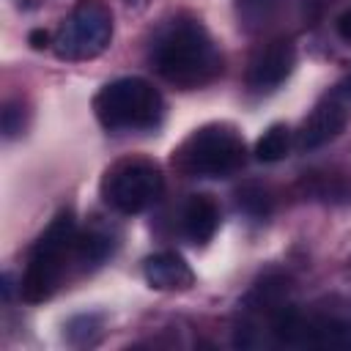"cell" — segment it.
I'll use <instances>...</instances> for the list:
<instances>
[{
    "label": "cell",
    "mask_w": 351,
    "mask_h": 351,
    "mask_svg": "<svg viewBox=\"0 0 351 351\" xmlns=\"http://www.w3.org/2000/svg\"><path fill=\"white\" fill-rule=\"evenodd\" d=\"M151 63L176 88L192 90L214 82L222 71V52L197 19H170L151 41Z\"/></svg>",
    "instance_id": "cell-1"
},
{
    "label": "cell",
    "mask_w": 351,
    "mask_h": 351,
    "mask_svg": "<svg viewBox=\"0 0 351 351\" xmlns=\"http://www.w3.org/2000/svg\"><path fill=\"white\" fill-rule=\"evenodd\" d=\"M244 156L247 148L241 134L222 123H208L195 129L176 151L178 167L186 176H200V178L233 176L244 165Z\"/></svg>",
    "instance_id": "cell-4"
},
{
    "label": "cell",
    "mask_w": 351,
    "mask_h": 351,
    "mask_svg": "<svg viewBox=\"0 0 351 351\" xmlns=\"http://www.w3.org/2000/svg\"><path fill=\"white\" fill-rule=\"evenodd\" d=\"M239 206H241L244 211L255 214V217H263V214L269 211V197H266V192H263L261 186H244V189L239 192Z\"/></svg>",
    "instance_id": "cell-15"
},
{
    "label": "cell",
    "mask_w": 351,
    "mask_h": 351,
    "mask_svg": "<svg viewBox=\"0 0 351 351\" xmlns=\"http://www.w3.org/2000/svg\"><path fill=\"white\" fill-rule=\"evenodd\" d=\"M348 118H351V77L337 82L313 107V112L304 118V123H302V129L296 134V145L302 151H313V148L335 140L346 129Z\"/></svg>",
    "instance_id": "cell-7"
},
{
    "label": "cell",
    "mask_w": 351,
    "mask_h": 351,
    "mask_svg": "<svg viewBox=\"0 0 351 351\" xmlns=\"http://www.w3.org/2000/svg\"><path fill=\"white\" fill-rule=\"evenodd\" d=\"M165 178L148 159H126L104 178V200L121 214H140L162 197Z\"/></svg>",
    "instance_id": "cell-6"
},
{
    "label": "cell",
    "mask_w": 351,
    "mask_h": 351,
    "mask_svg": "<svg viewBox=\"0 0 351 351\" xmlns=\"http://www.w3.org/2000/svg\"><path fill=\"white\" fill-rule=\"evenodd\" d=\"M25 129V107L22 101H5L3 104V134L11 140L16 134H22Z\"/></svg>",
    "instance_id": "cell-14"
},
{
    "label": "cell",
    "mask_w": 351,
    "mask_h": 351,
    "mask_svg": "<svg viewBox=\"0 0 351 351\" xmlns=\"http://www.w3.org/2000/svg\"><path fill=\"white\" fill-rule=\"evenodd\" d=\"M145 280L156 291H186L195 285V271L176 252H156L143 263Z\"/></svg>",
    "instance_id": "cell-9"
},
{
    "label": "cell",
    "mask_w": 351,
    "mask_h": 351,
    "mask_svg": "<svg viewBox=\"0 0 351 351\" xmlns=\"http://www.w3.org/2000/svg\"><path fill=\"white\" fill-rule=\"evenodd\" d=\"M288 145H291V134H288V126L282 123H274L269 126L258 143H255V156L261 162H280L285 154H288Z\"/></svg>",
    "instance_id": "cell-11"
},
{
    "label": "cell",
    "mask_w": 351,
    "mask_h": 351,
    "mask_svg": "<svg viewBox=\"0 0 351 351\" xmlns=\"http://www.w3.org/2000/svg\"><path fill=\"white\" fill-rule=\"evenodd\" d=\"M337 33H340V38H343V41H348V44H351V8H348V11H343V14L337 16Z\"/></svg>",
    "instance_id": "cell-17"
},
{
    "label": "cell",
    "mask_w": 351,
    "mask_h": 351,
    "mask_svg": "<svg viewBox=\"0 0 351 351\" xmlns=\"http://www.w3.org/2000/svg\"><path fill=\"white\" fill-rule=\"evenodd\" d=\"M27 41H30V47H33V49H47V47L52 44V36H49L47 30H30Z\"/></svg>",
    "instance_id": "cell-16"
},
{
    "label": "cell",
    "mask_w": 351,
    "mask_h": 351,
    "mask_svg": "<svg viewBox=\"0 0 351 351\" xmlns=\"http://www.w3.org/2000/svg\"><path fill=\"white\" fill-rule=\"evenodd\" d=\"M110 38H112L110 8L99 0H82L60 25L52 44L58 58L63 60H90L110 47Z\"/></svg>",
    "instance_id": "cell-5"
},
{
    "label": "cell",
    "mask_w": 351,
    "mask_h": 351,
    "mask_svg": "<svg viewBox=\"0 0 351 351\" xmlns=\"http://www.w3.org/2000/svg\"><path fill=\"white\" fill-rule=\"evenodd\" d=\"M69 258H77V228L71 211H63L49 222V228L41 233L30 252L19 282L22 299L30 304L47 302L58 291Z\"/></svg>",
    "instance_id": "cell-2"
},
{
    "label": "cell",
    "mask_w": 351,
    "mask_h": 351,
    "mask_svg": "<svg viewBox=\"0 0 351 351\" xmlns=\"http://www.w3.org/2000/svg\"><path fill=\"white\" fill-rule=\"evenodd\" d=\"M110 252V241L99 233H77V261L80 263H101Z\"/></svg>",
    "instance_id": "cell-13"
},
{
    "label": "cell",
    "mask_w": 351,
    "mask_h": 351,
    "mask_svg": "<svg viewBox=\"0 0 351 351\" xmlns=\"http://www.w3.org/2000/svg\"><path fill=\"white\" fill-rule=\"evenodd\" d=\"M296 63V49L288 38H277L271 44H266L250 63L247 71V82L252 90H274L280 88L288 74L293 71Z\"/></svg>",
    "instance_id": "cell-8"
},
{
    "label": "cell",
    "mask_w": 351,
    "mask_h": 351,
    "mask_svg": "<svg viewBox=\"0 0 351 351\" xmlns=\"http://www.w3.org/2000/svg\"><path fill=\"white\" fill-rule=\"evenodd\" d=\"M280 3L282 0H236V11H239V19L247 30H258V27L271 22Z\"/></svg>",
    "instance_id": "cell-12"
},
{
    "label": "cell",
    "mask_w": 351,
    "mask_h": 351,
    "mask_svg": "<svg viewBox=\"0 0 351 351\" xmlns=\"http://www.w3.org/2000/svg\"><path fill=\"white\" fill-rule=\"evenodd\" d=\"M219 228V208L208 195H192L184 208V233L195 244L211 241V236Z\"/></svg>",
    "instance_id": "cell-10"
},
{
    "label": "cell",
    "mask_w": 351,
    "mask_h": 351,
    "mask_svg": "<svg viewBox=\"0 0 351 351\" xmlns=\"http://www.w3.org/2000/svg\"><path fill=\"white\" fill-rule=\"evenodd\" d=\"M93 112L110 132H145L162 121L165 104L151 82L140 77H121L93 96Z\"/></svg>",
    "instance_id": "cell-3"
}]
</instances>
